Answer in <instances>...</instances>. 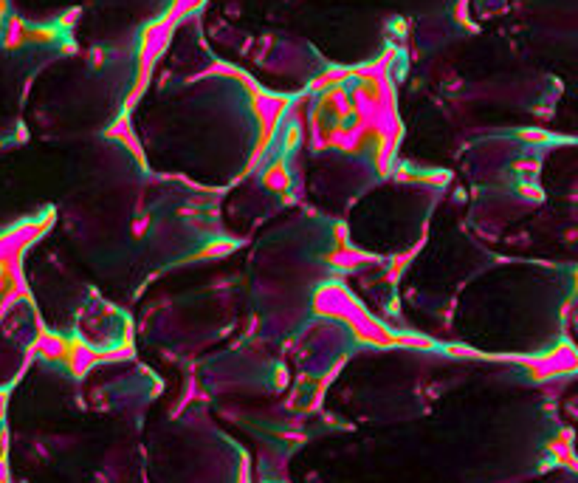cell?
<instances>
[{
    "instance_id": "1",
    "label": "cell",
    "mask_w": 578,
    "mask_h": 483,
    "mask_svg": "<svg viewBox=\"0 0 578 483\" xmlns=\"http://www.w3.org/2000/svg\"><path fill=\"white\" fill-rule=\"evenodd\" d=\"M364 260H367V258H364L361 252H356V249H339V252L330 255V263L342 266V269H353V266H359V263H364Z\"/></svg>"
}]
</instances>
